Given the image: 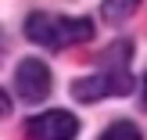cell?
<instances>
[{"instance_id":"obj_1","label":"cell","mask_w":147,"mask_h":140,"mask_svg":"<svg viewBox=\"0 0 147 140\" xmlns=\"http://www.w3.org/2000/svg\"><path fill=\"white\" fill-rule=\"evenodd\" d=\"M129 47L126 40L111 43V47L100 54V72L97 76H86V79H76L72 83V97L76 101H100V97H126L133 90V76H129Z\"/></svg>"},{"instance_id":"obj_2","label":"cell","mask_w":147,"mask_h":140,"mask_svg":"<svg viewBox=\"0 0 147 140\" xmlns=\"http://www.w3.org/2000/svg\"><path fill=\"white\" fill-rule=\"evenodd\" d=\"M25 36L32 43L47 50H65L86 43L93 36V22L90 18H65V14H50V11H36L25 18Z\"/></svg>"},{"instance_id":"obj_3","label":"cell","mask_w":147,"mask_h":140,"mask_svg":"<svg viewBox=\"0 0 147 140\" xmlns=\"http://www.w3.org/2000/svg\"><path fill=\"white\" fill-rule=\"evenodd\" d=\"M79 133V119L65 108H54V112L32 115L25 122V137L29 140H76Z\"/></svg>"},{"instance_id":"obj_4","label":"cell","mask_w":147,"mask_h":140,"mask_svg":"<svg viewBox=\"0 0 147 140\" xmlns=\"http://www.w3.org/2000/svg\"><path fill=\"white\" fill-rule=\"evenodd\" d=\"M14 90L25 104H40L50 93V68L40 57H25V61L14 68Z\"/></svg>"},{"instance_id":"obj_5","label":"cell","mask_w":147,"mask_h":140,"mask_svg":"<svg viewBox=\"0 0 147 140\" xmlns=\"http://www.w3.org/2000/svg\"><path fill=\"white\" fill-rule=\"evenodd\" d=\"M136 7H140V0H104L100 4V18L108 25H122L126 18L136 14Z\"/></svg>"},{"instance_id":"obj_6","label":"cell","mask_w":147,"mask_h":140,"mask_svg":"<svg viewBox=\"0 0 147 140\" xmlns=\"http://www.w3.org/2000/svg\"><path fill=\"white\" fill-rule=\"evenodd\" d=\"M100 140H144V137H140V129L133 122H115V126H108L100 133Z\"/></svg>"},{"instance_id":"obj_7","label":"cell","mask_w":147,"mask_h":140,"mask_svg":"<svg viewBox=\"0 0 147 140\" xmlns=\"http://www.w3.org/2000/svg\"><path fill=\"white\" fill-rule=\"evenodd\" d=\"M11 112V97H7V90H0V115Z\"/></svg>"},{"instance_id":"obj_8","label":"cell","mask_w":147,"mask_h":140,"mask_svg":"<svg viewBox=\"0 0 147 140\" xmlns=\"http://www.w3.org/2000/svg\"><path fill=\"white\" fill-rule=\"evenodd\" d=\"M144 101H147V79H144Z\"/></svg>"},{"instance_id":"obj_9","label":"cell","mask_w":147,"mask_h":140,"mask_svg":"<svg viewBox=\"0 0 147 140\" xmlns=\"http://www.w3.org/2000/svg\"><path fill=\"white\" fill-rule=\"evenodd\" d=\"M0 50H4V40H0Z\"/></svg>"}]
</instances>
